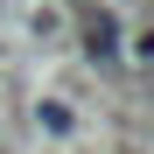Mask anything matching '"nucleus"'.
<instances>
[{
  "label": "nucleus",
  "instance_id": "2",
  "mask_svg": "<svg viewBox=\"0 0 154 154\" xmlns=\"http://www.w3.org/2000/svg\"><path fill=\"white\" fill-rule=\"evenodd\" d=\"M35 126L42 133H70V105H35Z\"/></svg>",
  "mask_w": 154,
  "mask_h": 154
},
{
  "label": "nucleus",
  "instance_id": "1",
  "mask_svg": "<svg viewBox=\"0 0 154 154\" xmlns=\"http://www.w3.org/2000/svg\"><path fill=\"white\" fill-rule=\"evenodd\" d=\"M77 42H84V56H91V63H112V56H119V14H105V7L84 14Z\"/></svg>",
  "mask_w": 154,
  "mask_h": 154
}]
</instances>
